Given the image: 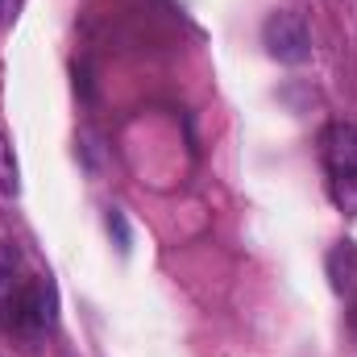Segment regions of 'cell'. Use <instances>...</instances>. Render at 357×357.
<instances>
[{"label":"cell","instance_id":"6da1fadb","mask_svg":"<svg viewBox=\"0 0 357 357\" xmlns=\"http://www.w3.org/2000/svg\"><path fill=\"white\" fill-rule=\"evenodd\" d=\"M54 324V287L46 278H33V282H21L8 299V312H4V328L13 333H46Z\"/></svg>","mask_w":357,"mask_h":357},{"label":"cell","instance_id":"7a4b0ae2","mask_svg":"<svg viewBox=\"0 0 357 357\" xmlns=\"http://www.w3.org/2000/svg\"><path fill=\"white\" fill-rule=\"evenodd\" d=\"M262 42H266L270 59H278V63H287V67H299V63L312 59V29H307V21H303L299 13H291V8L270 13L266 25H262Z\"/></svg>","mask_w":357,"mask_h":357},{"label":"cell","instance_id":"277c9868","mask_svg":"<svg viewBox=\"0 0 357 357\" xmlns=\"http://www.w3.org/2000/svg\"><path fill=\"white\" fill-rule=\"evenodd\" d=\"M324 270H328V282L337 295H354L357 291V241H337L324 258Z\"/></svg>","mask_w":357,"mask_h":357},{"label":"cell","instance_id":"5b68a950","mask_svg":"<svg viewBox=\"0 0 357 357\" xmlns=\"http://www.w3.org/2000/svg\"><path fill=\"white\" fill-rule=\"evenodd\" d=\"M328 195H333V204H337L345 216H357V171H337V175H328Z\"/></svg>","mask_w":357,"mask_h":357},{"label":"cell","instance_id":"52a82bcc","mask_svg":"<svg viewBox=\"0 0 357 357\" xmlns=\"http://www.w3.org/2000/svg\"><path fill=\"white\" fill-rule=\"evenodd\" d=\"M354 333H357V303H354Z\"/></svg>","mask_w":357,"mask_h":357},{"label":"cell","instance_id":"3957f363","mask_svg":"<svg viewBox=\"0 0 357 357\" xmlns=\"http://www.w3.org/2000/svg\"><path fill=\"white\" fill-rule=\"evenodd\" d=\"M324 167H328V175L357 171V125H349V121L328 125V133H324Z\"/></svg>","mask_w":357,"mask_h":357},{"label":"cell","instance_id":"8992f818","mask_svg":"<svg viewBox=\"0 0 357 357\" xmlns=\"http://www.w3.org/2000/svg\"><path fill=\"white\" fill-rule=\"evenodd\" d=\"M21 191V171H17V154L8 146V137L0 133V195H17Z\"/></svg>","mask_w":357,"mask_h":357}]
</instances>
